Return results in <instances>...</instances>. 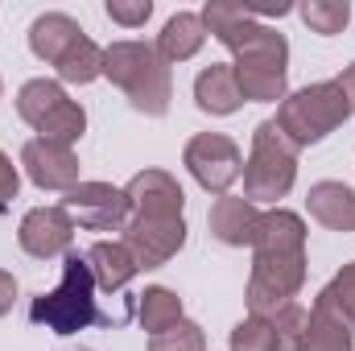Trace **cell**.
<instances>
[{"instance_id": "52a82bcc", "label": "cell", "mask_w": 355, "mask_h": 351, "mask_svg": "<svg viewBox=\"0 0 355 351\" xmlns=\"http://www.w3.org/2000/svg\"><path fill=\"white\" fill-rule=\"evenodd\" d=\"M17 116L46 141L58 145H75L87 132V112L83 103H75L62 83L54 79H29L25 87L17 91Z\"/></svg>"}, {"instance_id": "7a4b0ae2", "label": "cell", "mask_w": 355, "mask_h": 351, "mask_svg": "<svg viewBox=\"0 0 355 351\" xmlns=\"http://www.w3.org/2000/svg\"><path fill=\"white\" fill-rule=\"evenodd\" d=\"M306 285V223L297 211L272 207L261 211L252 240V277H248V314L272 318Z\"/></svg>"}, {"instance_id": "f1b7e54d", "label": "cell", "mask_w": 355, "mask_h": 351, "mask_svg": "<svg viewBox=\"0 0 355 351\" xmlns=\"http://www.w3.org/2000/svg\"><path fill=\"white\" fill-rule=\"evenodd\" d=\"M17 190H21V174H17V166L8 162V153L0 149V211L17 198Z\"/></svg>"}, {"instance_id": "3957f363", "label": "cell", "mask_w": 355, "mask_h": 351, "mask_svg": "<svg viewBox=\"0 0 355 351\" xmlns=\"http://www.w3.org/2000/svg\"><path fill=\"white\" fill-rule=\"evenodd\" d=\"M103 79H112L128 95V103L145 116H166L170 112L174 75H170V62L149 42H132V37L112 42L103 50Z\"/></svg>"}, {"instance_id": "1f68e13d", "label": "cell", "mask_w": 355, "mask_h": 351, "mask_svg": "<svg viewBox=\"0 0 355 351\" xmlns=\"http://www.w3.org/2000/svg\"><path fill=\"white\" fill-rule=\"evenodd\" d=\"M58 351H91V348H58Z\"/></svg>"}, {"instance_id": "9c48e42d", "label": "cell", "mask_w": 355, "mask_h": 351, "mask_svg": "<svg viewBox=\"0 0 355 351\" xmlns=\"http://www.w3.org/2000/svg\"><path fill=\"white\" fill-rule=\"evenodd\" d=\"M58 207L87 232H124V223L132 219V203L124 186L112 182H79L75 190H67Z\"/></svg>"}, {"instance_id": "e0dca14e", "label": "cell", "mask_w": 355, "mask_h": 351, "mask_svg": "<svg viewBox=\"0 0 355 351\" xmlns=\"http://www.w3.org/2000/svg\"><path fill=\"white\" fill-rule=\"evenodd\" d=\"M83 257H87V268L95 277V289H107V293L124 289L141 273L137 261H132V252L124 248V240H95Z\"/></svg>"}, {"instance_id": "7c38bea8", "label": "cell", "mask_w": 355, "mask_h": 351, "mask_svg": "<svg viewBox=\"0 0 355 351\" xmlns=\"http://www.w3.org/2000/svg\"><path fill=\"white\" fill-rule=\"evenodd\" d=\"M21 248L37 261H54V257H67L71 252V240H75V219L62 211V207H33L25 219H21V232H17Z\"/></svg>"}, {"instance_id": "ac0fdd59", "label": "cell", "mask_w": 355, "mask_h": 351, "mask_svg": "<svg viewBox=\"0 0 355 351\" xmlns=\"http://www.w3.org/2000/svg\"><path fill=\"white\" fill-rule=\"evenodd\" d=\"M83 37V29H79V21L75 17H67V12H42L33 25H29V50H33V58H42V62H58L67 50H71V42H79Z\"/></svg>"}, {"instance_id": "ffe728a7", "label": "cell", "mask_w": 355, "mask_h": 351, "mask_svg": "<svg viewBox=\"0 0 355 351\" xmlns=\"http://www.w3.org/2000/svg\"><path fill=\"white\" fill-rule=\"evenodd\" d=\"M202 42H207L202 17H198V12H174V17L162 25V33H157V54L174 67V62L194 58V54L202 50Z\"/></svg>"}, {"instance_id": "cb8c5ba5", "label": "cell", "mask_w": 355, "mask_h": 351, "mask_svg": "<svg viewBox=\"0 0 355 351\" xmlns=\"http://www.w3.org/2000/svg\"><path fill=\"white\" fill-rule=\"evenodd\" d=\"M314 302H322L327 310H335L343 323L355 327V261L343 264V268L331 277V285H322V293H318Z\"/></svg>"}, {"instance_id": "484cf974", "label": "cell", "mask_w": 355, "mask_h": 351, "mask_svg": "<svg viewBox=\"0 0 355 351\" xmlns=\"http://www.w3.org/2000/svg\"><path fill=\"white\" fill-rule=\"evenodd\" d=\"M149 351H207V335L198 323L182 318L174 327H166L162 335H149Z\"/></svg>"}, {"instance_id": "4316f807", "label": "cell", "mask_w": 355, "mask_h": 351, "mask_svg": "<svg viewBox=\"0 0 355 351\" xmlns=\"http://www.w3.org/2000/svg\"><path fill=\"white\" fill-rule=\"evenodd\" d=\"M306 318H310V310H302L297 302H289V306H281L268 323H272V331H277V343L281 351H293L297 348V339H302V331H306Z\"/></svg>"}, {"instance_id": "83f0119b", "label": "cell", "mask_w": 355, "mask_h": 351, "mask_svg": "<svg viewBox=\"0 0 355 351\" xmlns=\"http://www.w3.org/2000/svg\"><path fill=\"white\" fill-rule=\"evenodd\" d=\"M149 12H153V4H149V0H107V17H112L116 25H124V29L145 25V21H149Z\"/></svg>"}, {"instance_id": "4fadbf2b", "label": "cell", "mask_w": 355, "mask_h": 351, "mask_svg": "<svg viewBox=\"0 0 355 351\" xmlns=\"http://www.w3.org/2000/svg\"><path fill=\"white\" fill-rule=\"evenodd\" d=\"M124 194L132 203V215H141V219H182V207H186V194H182L178 178L166 174V170L132 174Z\"/></svg>"}, {"instance_id": "9a60e30c", "label": "cell", "mask_w": 355, "mask_h": 351, "mask_svg": "<svg viewBox=\"0 0 355 351\" xmlns=\"http://www.w3.org/2000/svg\"><path fill=\"white\" fill-rule=\"evenodd\" d=\"M194 103L207 116H232V112H240L244 108V91H240V79H236V67L232 62H211L207 71H198V79H194Z\"/></svg>"}, {"instance_id": "d6986e66", "label": "cell", "mask_w": 355, "mask_h": 351, "mask_svg": "<svg viewBox=\"0 0 355 351\" xmlns=\"http://www.w3.org/2000/svg\"><path fill=\"white\" fill-rule=\"evenodd\" d=\"M352 343H355L352 323H343L335 310L314 302V310L306 318V331H302V339H297L293 351H352Z\"/></svg>"}, {"instance_id": "8fae6325", "label": "cell", "mask_w": 355, "mask_h": 351, "mask_svg": "<svg viewBox=\"0 0 355 351\" xmlns=\"http://www.w3.org/2000/svg\"><path fill=\"white\" fill-rule=\"evenodd\" d=\"M21 166L29 182L37 190H75L79 186V157H75V145H58V141H46V137H33L25 141L21 149Z\"/></svg>"}, {"instance_id": "30bf717a", "label": "cell", "mask_w": 355, "mask_h": 351, "mask_svg": "<svg viewBox=\"0 0 355 351\" xmlns=\"http://www.w3.org/2000/svg\"><path fill=\"white\" fill-rule=\"evenodd\" d=\"M186 244V219H141L132 215L124 223V248L132 252L137 268H162L174 261Z\"/></svg>"}, {"instance_id": "d4e9b609", "label": "cell", "mask_w": 355, "mask_h": 351, "mask_svg": "<svg viewBox=\"0 0 355 351\" xmlns=\"http://www.w3.org/2000/svg\"><path fill=\"white\" fill-rule=\"evenodd\" d=\"M227 343H232V351H281L272 323L268 318H252V314L232 327V339Z\"/></svg>"}, {"instance_id": "6da1fadb", "label": "cell", "mask_w": 355, "mask_h": 351, "mask_svg": "<svg viewBox=\"0 0 355 351\" xmlns=\"http://www.w3.org/2000/svg\"><path fill=\"white\" fill-rule=\"evenodd\" d=\"M202 25L215 42H223L236 54V79L244 99L252 103H277L285 99V79H289V42L285 33L261 25V8L257 4H240V0H211L202 12Z\"/></svg>"}, {"instance_id": "4dcf8cb0", "label": "cell", "mask_w": 355, "mask_h": 351, "mask_svg": "<svg viewBox=\"0 0 355 351\" xmlns=\"http://www.w3.org/2000/svg\"><path fill=\"white\" fill-rule=\"evenodd\" d=\"M335 83L343 87V95L352 99V108H355V62H352V67H347V71H343V75H339V79H335Z\"/></svg>"}, {"instance_id": "8992f818", "label": "cell", "mask_w": 355, "mask_h": 351, "mask_svg": "<svg viewBox=\"0 0 355 351\" xmlns=\"http://www.w3.org/2000/svg\"><path fill=\"white\" fill-rule=\"evenodd\" d=\"M297 145L277 128V120H261L252 132V153L244 162V198L248 203H277L297 182Z\"/></svg>"}, {"instance_id": "f546056e", "label": "cell", "mask_w": 355, "mask_h": 351, "mask_svg": "<svg viewBox=\"0 0 355 351\" xmlns=\"http://www.w3.org/2000/svg\"><path fill=\"white\" fill-rule=\"evenodd\" d=\"M12 302H17V277L8 268H0V318L12 310Z\"/></svg>"}, {"instance_id": "7402d4cb", "label": "cell", "mask_w": 355, "mask_h": 351, "mask_svg": "<svg viewBox=\"0 0 355 351\" xmlns=\"http://www.w3.org/2000/svg\"><path fill=\"white\" fill-rule=\"evenodd\" d=\"M137 318H141V327H145L149 335H162L166 327L182 323V298H178L174 289H166V285H149V289L141 293Z\"/></svg>"}, {"instance_id": "5bb4252c", "label": "cell", "mask_w": 355, "mask_h": 351, "mask_svg": "<svg viewBox=\"0 0 355 351\" xmlns=\"http://www.w3.org/2000/svg\"><path fill=\"white\" fill-rule=\"evenodd\" d=\"M207 228H211V236H215L219 244H227V248H252L257 228H261V211H257V203H248V198L223 194V198H215V207H211V215H207Z\"/></svg>"}, {"instance_id": "5b68a950", "label": "cell", "mask_w": 355, "mask_h": 351, "mask_svg": "<svg viewBox=\"0 0 355 351\" xmlns=\"http://www.w3.org/2000/svg\"><path fill=\"white\" fill-rule=\"evenodd\" d=\"M352 112L355 108L343 95V87L335 79H327V83H310L302 91H289L281 99V108H277V128L297 149H306V145H318L322 137H331L339 124H347Z\"/></svg>"}, {"instance_id": "2e32d148", "label": "cell", "mask_w": 355, "mask_h": 351, "mask_svg": "<svg viewBox=\"0 0 355 351\" xmlns=\"http://www.w3.org/2000/svg\"><path fill=\"white\" fill-rule=\"evenodd\" d=\"M306 211L331 232H355V190L343 182H314L306 194Z\"/></svg>"}, {"instance_id": "ba28073f", "label": "cell", "mask_w": 355, "mask_h": 351, "mask_svg": "<svg viewBox=\"0 0 355 351\" xmlns=\"http://www.w3.org/2000/svg\"><path fill=\"white\" fill-rule=\"evenodd\" d=\"M182 166L194 174V182L211 194H227L236 186V178L244 174V153L232 137L223 132H198L186 141V153H182Z\"/></svg>"}, {"instance_id": "603a6c76", "label": "cell", "mask_w": 355, "mask_h": 351, "mask_svg": "<svg viewBox=\"0 0 355 351\" xmlns=\"http://www.w3.org/2000/svg\"><path fill=\"white\" fill-rule=\"evenodd\" d=\"M297 12H302V21H306L314 33H322V37L343 33L347 21H352V4H347V0H306Z\"/></svg>"}, {"instance_id": "277c9868", "label": "cell", "mask_w": 355, "mask_h": 351, "mask_svg": "<svg viewBox=\"0 0 355 351\" xmlns=\"http://www.w3.org/2000/svg\"><path fill=\"white\" fill-rule=\"evenodd\" d=\"M29 323L46 327L50 335H79V331H87L95 323H112L95 306V277L87 268V257H79V252L62 257V281L50 293L33 298Z\"/></svg>"}, {"instance_id": "44dd1931", "label": "cell", "mask_w": 355, "mask_h": 351, "mask_svg": "<svg viewBox=\"0 0 355 351\" xmlns=\"http://www.w3.org/2000/svg\"><path fill=\"white\" fill-rule=\"evenodd\" d=\"M54 71H58L62 83H79V87H83V83H95V79L103 75V50L83 33V37L71 42V50L54 62Z\"/></svg>"}, {"instance_id": "d6a6232c", "label": "cell", "mask_w": 355, "mask_h": 351, "mask_svg": "<svg viewBox=\"0 0 355 351\" xmlns=\"http://www.w3.org/2000/svg\"><path fill=\"white\" fill-rule=\"evenodd\" d=\"M0 91H4V83H0Z\"/></svg>"}]
</instances>
